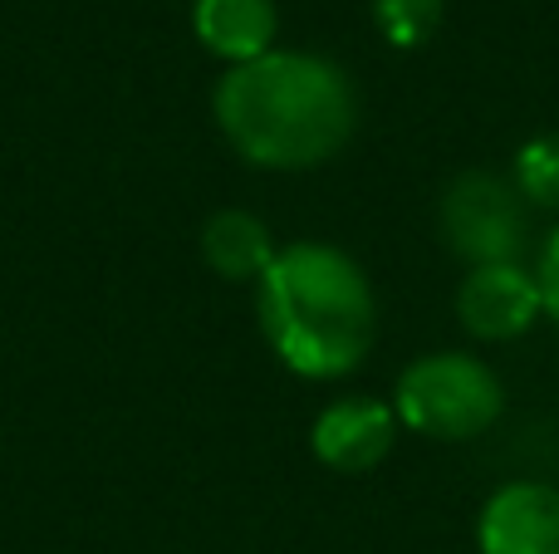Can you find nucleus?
Wrapping results in <instances>:
<instances>
[{
  "mask_svg": "<svg viewBox=\"0 0 559 554\" xmlns=\"http://www.w3.org/2000/svg\"><path fill=\"white\" fill-rule=\"evenodd\" d=\"M515 192L525 206L559 212V133H540L515 153Z\"/></svg>",
  "mask_w": 559,
  "mask_h": 554,
  "instance_id": "9d476101",
  "label": "nucleus"
},
{
  "mask_svg": "<svg viewBox=\"0 0 559 554\" xmlns=\"http://www.w3.org/2000/svg\"><path fill=\"white\" fill-rule=\"evenodd\" d=\"M442 236L466 265L515 261L525 245V202L496 172H462L442 196Z\"/></svg>",
  "mask_w": 559,
  "mask_h": 554,
  "instance_id": "20e7f679",
  "label": "nucleus"
},
{
  "mask_svg": "<svg viewBox=\"0 0 559 554\" xmlns=\"http://www.w3.org/2000/svg\"><path fill=\"white\" fill-rule=\"evenodd\" d=\"M216 123L226 143L265 172H305L344 153L358 128L348 74L324 55L271 49L216 79Z\"/></svg>",
  "mask_w": 559,
  "mask_h": 554,
  "instance_id": "f257e3e1",
  "label": "nucleus"
},
{
  "mask_svg": "<svg viewBox=\"0 0 559 554\" xmlns=\"http://www.w3.org/2000/svg\"><path fill=\"white\" fill-rule=\"evenodd\" d=\"M481 554H559V491L545 481H511L481 506Z\"/></svg>",
  "mask_w": 559,
  "mask_h": 554,
  "instance_id": "0eeeda50",
  "label": "nucleus"
},
{
  "mask_svg": "<svg viewBox=\"0 0 559 554\" xmlns=\"http://www.w3.org/2000/svg\"><path fill=\"white\" fill-rule=\"evenodd\" d=\"M501 378L472 353H423L397 378V422L417 437L472 442L501 418Z\"/></svg>",
  "mask_w": 559,
  "mask_h": 554,
  "instance_id": "7ed1b4c3",
  "label": "nucleus"
},
{
  "mask_svg": "<svg viewBox=\"0 0 559 554\" xmlns=\"http://www.w3.org/2000/svg\"><path fill=\"white\" fill-rule=\"evenodd\" d=\"M192 35L206 55L226 64H251L271 55L280 35L275 0H192Z\"/></svg>",
  "mask_w": 559,
  "mask_h": 554,
  "instance_id": "6e6552de",
  "label": "nucleus"
},
{
  "mask_svg": "<svg viewBox=\"0 0 559 554\" xmlns=\"http://www.w3.org/2000/svg\"><path fill=\"white\" fill-rule=\"evenodd\" d=\"M397 412L378 398H334L309 427V451L338 477H364L393 451Z\"/></svg>",
  "mask_w": 559,
  "mask_h": 554,
  "instance_id": "423d86ee",
  "label": "nucleus"
},
{
  "mask_svg": "<svg viewBox=\"0 0 559 554\" xmlns=\"http://www.w3.org/2000/svg\"><path fill=\"white\" fill-rule=\"evenodd\" d=\"M373 20L393 49H417L442 25V0H373Z\"/></svg>",
  "mask_w": 559,
  "mask_h": 554,
  "instance_id": "9b49d317",
  "label": "nucleus"
},
{
  "mask_svg": "<svg viewBox=\"0 0 559 554\" xmlns=\"http://www.w3.org/2000/svg\"><path fill=\"white\" fill-rule=\"evenodd\" d=\"M255 314L271 353L299 378H344L373 349L378 304L354 255L324 241L280 245L255 280Z\"/></svg>",
  "mask_w": 559,
  "mask_h": 554,
  "instance_id": "f03ea898",
  "label": "nucleus"
},
{
  "mask_svg": "<svg viewBox=\"0 0 559 554\" xmlns=\"http://www.w3.org/2000/svg\"><path fill=\"white\" fill-rule=\"evenodd\" d=\"M275 236L255 212L226 206L202 226V261L212 265L222 280H261L265 265L275 261Z\"/></svg>",
  "mask_w": 559,
  "mask_h": 554,
  "instance_id": "1a4fd4ad",
  "label": "nucleus"
},
{
  "mask_svg": "<svg viewBox=\"0 0 559 554\" xmlns=\"http://www.w3.org/2000/svg\"><path fill=\"white\" fill-rule=\"evenodd\" d=\"M535 285H540L545 314L559 324V226L545 236V245H540V261H535Z\"/></svg>",
  "mask_w": 559,
  "mask_h": 554,
  "instance_id": "f8f14e48",
  "label": "nucleus"
},
{
  "mask_svg": "<svg viewBox=\"0 0 559 554\" xmlns=\"http://www.w3.org/2000/svg\"><path fill=\"white\" fill-rule=\"evenodd\" d=\"M456 314H462V329L486 344L515 339L545 314L535 270H521V261L472 265V275L456 290Z\"/></svg>",
  "mask_w": 559,
  "mask_h": 554,
  "instance_id": "39448f33",
  "label": "nucleus"
}]
</instances>
